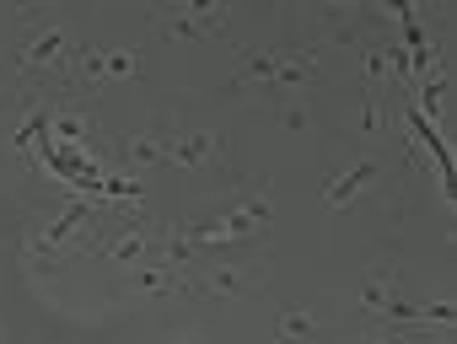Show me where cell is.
I'll return each instance as SVG.
<instances>
[{
    "label": "cell",
    "instance_id": "8fae6325",
    "mask_svg": "<svg viewBox=\"0 0 457 344\" xmlns=\"http://www.w3.org/2000/svg\"><path fill=\"white\" fill-rule=\"evenodd\" d=\"M220 156H226V145H220L215 129H178V135H172V151H167V167L199 172V167H215Z\"/></svg>",
    "mask_w": 457,
    "mask_h": 344
},
{
    "label": "cell",
    "instance_id": "8992f818",
    "mask_svg": "<svg viewBox=\"0 0 457 344\" xmlns=\"http://www.w3.org/2000/svg\"><path fill=\"white\" fill-rule=\"evenodd\" d=\"M151 22L156 33H172V38H210V33H226V6H162Z\"/></svg>",
    "mask_w": 457,
    "mask_h": 344
},
{
    "label": "cell",
    "instance_id": "7a4b0ae2",
    "mask_svg": "<svg viewBox=\"0 0 457 344\" xmlns=\"http://www.w3.org/2000/svg\"><path fill=\"white\" fill-rule=\"evenodd\" d=\"M71 60H76V44L60 22H44V28H22V38L12 44V65L28 86L38 81H71Z\"/></svg>",
    "mask_w": 457,
    "mask_h": 344
},
{
    "label": "cell",
    "instance_id": "52a82bcc",
    "mask_svg": "<svg viewBox=\"0 0 457 344\" xmlns=\"http://www.w3.org/2000/svg\"><path fill=\"white\" fill-rule=\"evenodd\" d=\"M382 178H387V161H382L377 151H366L361 161H350V167L339 172V178H328V189H323V205H328V210H339V205H350L355 194L377 189Z\"/></svg>",
    "mask_w": 457,
    "mask_h": 344
},
{
    "label": "cell",
    "instance_id": "4fadbf2b",
    "mask_svg": "<svg viewBox=\"0 0 457 344\" xmlns=\"http://www.w3.org/2000/svg\"><path fill=\"white\" fill-rule=\"evenodd\" d=\"M312 76H318V49H302V54H291V49H280V70H275V92H291V97H302V86H312Z\"/></svg>",
    "mask_w": 457,
    "mask_h": 344
},
{
    "label": "cell",
    "instance_id": "6da1fadb",
    "mask_svg": "<svg viewBox=\"0 0 457 344\" xmlns=\"http://www.w3.org/2000/svg\"><path fill=\"white\" fill-rule=\"evenodd\" d=\"M270 226H275V205H270V189H259V194H243L232 210H220V216L183 221V237L194 248H243V242L270 237Z\"/></svg>",
    "mask_w": 457,
    "mask_h": 344
},
{
    "label": "cell",
    "instance_id": "e0dca14e",
    "mask_svg": "<svg viewBox=\"0 0 457 344\" xmlns=\"http://www.w3.org/2000/svg\"><path fill=\"white\" fill-rule=\"evenodd\" d=\"M361 344H409L403 333H387V339H361Z\"/></svg>",
    "mask_w": 457,
    "mask_h": 344
},
{
    "label": "cell",
    "instance_id": "30bf717a",
    "mask_svg": "<svg viewBox=\"0 0 457 344\" xmlns=\"http://www.w3.org/2000/svg\"><path fill=\"white\" fill-rule=\"evenodd\" d=\"M199 285L172 264H140L124 274V296H194Z\"/></svg>",
    "mask_w": 457,
    "mask_h": 344
},
{
    "label": "cell",
    "instance_id": "3957f363",
    "mask_svg": "<svg viewBox=\"0 0 457 344\" xmlns=\"http://www.w3.org/2000/svg\"><path fill=\"white\" fill-rule=\"evenodd\" d=\"M108 210L103 205H92V200H65L60 210H49L44 221H33V232H28V258H44V269H54V258L92 226V221H103ZM87 242V237H81Z\"/></svg>",
    "mask_w": 457,
    "mask_h": 344
},
{
    "label": "cell",
    "instance_id": "277c9868",
    "mask_svg": "<svg viewBox=\"0 0 457 344\" xmlns=\"http://www.w3.org/2000/svg\"><path fill=\"white\" fill-rule=\"evenodd\" d=\"M140 76V49H76L71 81L65 86H103V81H129Z\"/></svg>",
    "mask_w": 457,
    "mask_h": 344
},
{
    "label": "cell",
    "instance_id": "7c38bea8",
    "mask_svg": "<svg viewBox=\"0 0 457 344\" xmlns=\"http://www.w3.org/2000/svg\"><path fill=\"white\" fill-rule=\"evenodd\" d=\"M393 129H398V102H393V92L366 86V92H361V140H366V145H382Z\"/></svg>",
    "mask_w": 457,
    "mask_h": 344
},
{
    "label": "cell",
    "instance_id": "2e32d148",
    "mask_svg": "<svg viewBox=\"0 0 457 344\" xmlns=\"http://www.w3.org/2000/svg\"><path fill=\"white\" fill-rule=\"evenodd\" d=\"M280 119H286L291 129H307V119H312V113H307V102H280Z\"/></svg>",
    "mask_w": 457,
    "mask_h": 344
},
{
    "label": "cell",
    "instance_id": "5bb4252c",
    "mask_svg": "<svg viewBox=\"0 0 457 344\" xmlns=\"http://www.w3.org/2000/svg\"><path fill=\"white\" fill-rule=\"evenodd\" d=\"M275 70H280V49H259V54H248V65H243V76H237V86H253V81H275Z\"/></svg>",
    "mask_w": 457,
    "mask_h": 344
},
{
    "label": "cell",
    "instance_id": "5b68a950",
    "mask_svg": "<svg viewBox=\"0 0 457 344\" xmlns=\"http://www.w3.org/2000/svg\"><path fill=\"white\" fill-rule=\"evenodd\" d=\"M87 248L103 253V258H113V264H124V269L156 264V232H151L145 221H119V226H108L103 237H92Z\"/></svg>",
    "mask_w": 457,
    "mask_h": 344
},
{
    "label": "cell",
    "instance_id": "ba28073f",
    "mask_svg": "<svg viewBox=\"0 0 457 344\" xmlns=\"http://www.w3.org/2000/svg\"><path fill=\"white\" fill-rule=\"evenodd\" d=\"M172 135H178V124H172L167 113H156L135 140H124V145H119V161H124V167H167Z\"/></svg>",
    "mask_w": 457,
    "mask_h": 344
},
{
    "label": "cell",
    "instance_id": "9a60e30c",
    "mask_svg": "<svg viewBox=\"0 0 457 344\" xmlns=\"http://www.w3.org/2000/svg\"><path fill=\"white\" fill-rule=\"evenodd\" d=\"M275 333H280V339H312V333H318V317H312V312H280Z\"/></svg>",
    "mask_w": 457,
    "mask_h": 344
},
{
    "label": "cell",
    "instance_id": "9c48e42d",
    "mask_svg": "<svg viewBox=\"0 0 457 344\" xmlns=\"http://www.w3.org/2000/svg\"><path fill=\"white\" fill-rule=\"evenodd\" d=\"M199 291H210V296H226V301H243V296H253L259 285H264V274L248 264V258H215L210 264V274L204 280H194Z\"/></svg>",
    "mask_w": 457,
    "mask_h": 344
}]
</instances>
